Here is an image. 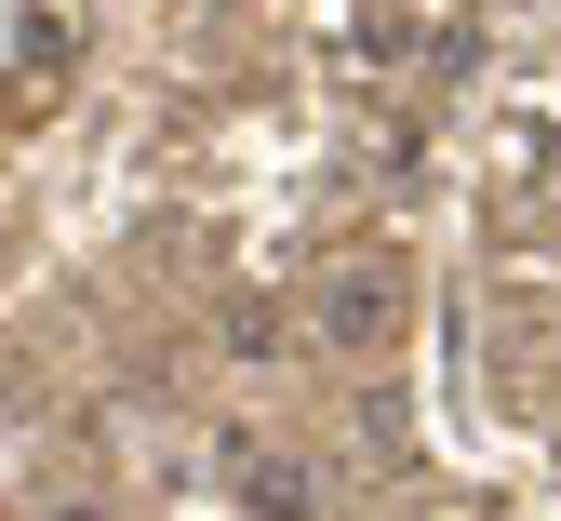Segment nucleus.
<instances>
[{
	"label": "nucleus",
	"mask_w": 561,
	"mask_h": 521,
	"mask_svg": "<svg viewBox=\"0 0 561 521\" xmlns=\"http://www.w3.org/2000/svg\"><path fill=\"white\" fill-rule=\"evenodd\" d=\"M401 308H414L401 254H334V268L308 281V335H321L334 361H375V348H401Z\"/></svg>",
	"instance_id": "1"
},
{
	"label": "nucleus",
	"mask_w": 561,
	"mask_h": 521,
	"mask_svg": "<svg viewBox=\"0 0 561 521\" xmlns=\"http://www.w3.org/2000/svg\"><path fill=\"white\" fill-rule=\"evenodd\" d=\"M228 508L241 521H321V468L295 455V441H267V428H228Z\"/></svg>",
	"instance_id": "2"
},
{
	"label": "nucleus",
	"mask_w": 561,
	"mask_h": 521,
	"mask_svg": "<svg viewBox=\"0 0 561 521\" xmlns=\"http://www.w3.org/2000/svg\"><path fill=\"white\" fill-rule=\"evenodd\" d=\"M67 67H81V27H67L54 0H14V121H41L67 94Z\"/></svg>",
	"instance_id": "3"
},
{
	"label": "nucleus",
	"mask_w": 561,
	"mask_h": 521,
	"mask_svg": "<svg viewBox=\"0 0 561 521\" xmlns=\"http://www.w3.org/2000/svg\"><path fill=\"white\" fill-rule=\"evenodd\" d=\"M347 441H362V468H401V455H414V415H401V388H362V401H347Z\"/></svg>",
	"instance_id": "4"
},
{
	"label": "nucleus",
	"mask_w": 561,
	"mask_h": 521,
	"mask_svg": "<svg viewBox=\"0 0 561 521\" xmlns=\"http://www.w3.org/2000/svg\"><path fill=\"white\" fill-rule=\"evenodd\" d=\"M280 348H295L280 308H228V361H280Z\"/></svg>",
	"instance_id": "5"
},
{
	"label": "nucleus",
	"mask_w": 561,
	"mask_h": 521,
	"mask_svg": "<svg viewBox=\"0 0 561 521\" xmlns=\"http://www.w3.org/2000/svg\"><path fill=\"white\" fill-rule=\"evenodd\" d=\"M54 521H107V508H54Z\"/></svg>",
	"instance_id": "6"
}]
</instances>
